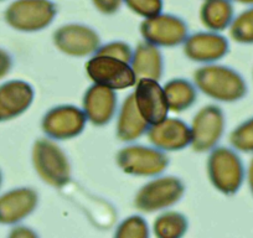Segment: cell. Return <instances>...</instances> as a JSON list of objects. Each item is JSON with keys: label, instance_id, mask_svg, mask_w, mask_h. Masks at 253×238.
Wrapping results in <instances>:
<instances>
[{"label": "cell", "instance_id": "1", "mask_svg": "<svg viewBox=\"0 0 253 238\" xmlns=\"http://www.w3.org/2000/svg\"><path fill=\"white\" fill-rule=\"evenodd\" d=\"M196 87L210 98L226 103L242 99L247 83L236 70L222 65H206L194 74Z\"/></svg>", "mask_w": 253, "mask_h": 238}, {"label": "cell", "instance_id": "2", "mask_svg": "<svg viewBox=\"0 0 253 238\" xmlns=\"http://www.w3.org/2000/svg\"><path fill=\"white\" fill-rule=\"evenodd\" d=\"M208 175L211 184L223 195H235L246 179V169L237 150L217 147L208 159Z\"/></svg>", "mask_w": 253, "mask_h": 238}, {"label": "cell", "instance_id": "3", "mask_svg": "<svg viewBox=\"0 0 253 238\" xmlns=\"http://www.w3.org/2000/svg\"><path fill=\"white\" fill-rule=\"evenodd\" d=\"M33 165L39 176L53 188H62L71 179L69 158L51 139L36 140L33 147Z\"/></svg>", "mask_w": 253, "mask_h": 238}, {"label": "cell", "instance_id": "4", "mask_svg": "<svg viewBox=\"0 0 253 238\" xmlns=\"http://www.w3.org/2000/svg\"><path fill=\"white\" fill-rule=\"evenodd\" d=\"M56 14L57 8L51 0H15L6 8L4 19L15 30L35 33L50 26Z\"/></svg>", "mask_w": 253, "mask_h": 238}, {"label": "cell", "instance_id": "5", "mask_svg": "<svg viewBox=\"0 0 253 238\" xmlns=\"http://www.w3.org/2000/svg\"><path fill=\"white\" fill-rule=\"evenodd\" d=\"M184 194L185 185L179 177H157L140 188L135 195L134 205L142 212L152 213L174 206Z\"/></svg>", "mask_w": 253, "mask_h": 238}, {"label": "cell", "instance_id": "6", "mask_svg": "<svg viewBox=\"0 0 253 238\" xmlns=\"http://www.w3.org/2000/svg\"><path fill=\"white\" fill-rule=\"evenodd\" d=\"M117 164L122 171L134 176H158L169 165V158L158 148L129 145L119 150Z\"/></svg>", "mask_w": 253, "mask_h": 238}, {"label": "cell", "instance_id": "7", "mask_svg": "<svg viewBox=\"0 0 253 238\" xmlns=\"http://www.w3.org/2000/svg\"><path fill=\"white\" fill-rule=\"evenodd\" d=\"M86 71L94 83L114 91L129 88L137 83V76L130 64L109 56L93 55L86 64Z\"/></svg>", "mask_w": 253, "mask_h": 238}, {"label": "cell", "instance_id": "8", "mask_svg": "<svg viewBox=\"0 0 253 238\" xmlns=\"http://www.w3.org/2000/svg\"><path fill=\"white\" fill-rule=\"evenodd\" d=\"M226 119L218 106H205L195 114L191 129V147L195 152L205 153L212 150L222 138Z\"/></svg>", "mask_w": 253, "mask_h": 238}, {"label": "cell", "instance_id": "9", "mask_svg": "<svg viewBox=\"0 0 253 238\" xmlns=\"http://www.w3.org/2000/svg\"><path fill=\"white\" fill-rule=\"evenodd\" d=\"M87 117L84 111L71 104L51 108L43 116L41 128L50 139L67 140L84 132Z\"/></svg>", "mask_w": 253, "mask_h": 238}, {"label": "cell", "instance_id": "10", "mask_svg": "<svg viewBox=\"0 0 253 238\" xmlns=\"http://www.w3.org/2000/svg\"><path fill=\"white\" fill-rule=\"evenodd\" d=\"M186 23L181 18L171 14H159L148 18L140 24V34L147 42L158 47H174L186 40Z\"/></svg>", "mask_w": 253, "mask_h": 238}, {"label": "cell", "instance_id": "11", "mask_svg": "<svg viewBox=\"0 0 253 238\" xmlns=\"http://www.w3.org/2000/svg\"><path fill=\"white\" fill-rule=\"evenodd\" d=\"M53 43L65 55L84 57L101 46V38L92 28L82 24H67L53 33Z\"/></svg>", "mask_w": 253, "mask_h": 238}, {"label": "cell", "instance_id": "12", "mask_svg": "<svg viewBox=\"0 0 253 238\" xmlns=\"http://www.w3.org/2000/svg\"><path fill=\"white\" fill-rule=\"evenodd\" d=\"M134 93L135 104L143 118L152 124L163 122L168 118L169 106L164 88L152 79H139Z\"/></svg>", "mask_w": 253, "mask_h": 238}, {"label": "cell", "instance_id": "13", "mask_svg": "<svg viewBox=\"0 0 253 238\" xmlns=\"http://www.w3.org/2000/svg\"><path fill=\"white\" fill-rule=\"evenodd\" d=\"M230 43L225 36L216 31H200L187 36L184 41V53L189 60L210 64L225 57Z\"/></svg>", "mask_w": 253, "mask_h": 238}, {"label": "cell", "instance_id": "14", "mask_svg": "<svg viewBox=\"0 0 253 238\" xmlns=\"http://www.w3.org/2000/svg\"><path fill=\"white\" fill-rule=\"evenodd\" d=\"M147 134L149 142L163 152L182 150L191 144L190 125L177 118H167L163 122L152 124Z\"/></svg>", "mask_w": 253, "mask_h": 238}, {"label": "cell", "instance_id": "15", "mask_svg": "<svg viewBox=\"0 0 253 238\" xmlns=\"http://www.w3.org/2000/svg\"><path fill=\"white\" fill-rule=\"evenodd\" d=\"M82 103L87 120L97 127L108 124L116 116L118 106L116 91L97 83L87 89Z\"/></svg>", "mask_w": 253, "mask_h": 238}, {"label": "cell", "instance_id": "16", "mask_svg": "<svg viewBox=\"0 0 253 238\" xmlns=\"http://www.w3.org/2000/svg\"><path fill=\"white\" fill-rule=\"evenodd\" d=\"M35 92L25 81L14 79L0 86V122H6L25 113L34 102Z\"/></svg>", "mask_w": 253, "mask_h": 238}, {"label": "cell", "instance_id": "17", "mask_svg": "<svg viewBox=\"0 0 253 238\" xmlns=\"http://www.w3.org/2000/svg\"><path fill=\"white\" fill-rule=\"evenodd\" d=\"M39 195L34 189L18 188L0 196V225H15L35 211Z\"/></svg>", "mask_w": 253, "mask_h": 238}, {"label": "cell", "instance_id": "18", "mask_svg": "<svg viewBox=\"0 0 253 238\" xmlns=\"http://www.w3.org/2000/svg\"><path fill=\"white\" fill-rule=\"evenodd\" d=\"M150 124L142 117L135 104L134 93L124 99L117 120V137L122 142H133L149 129Z\"/></svg>", "mask_w": 253, "mask_h": 238}, {"label": "cell", "instance_id": "19", "mask_svg": "<svg viewBox=\"0 0 253 238\" xmlns=\"http://www.w3.org/2000/svg\"><path fill=\"white\" fill-rule=\"evenodd\" d=\"M130 66L138 79H152L159 81L164 71V60L159 47L147 41L140 42L133 52Z\"/></svg>", "mask_w": 253, "mask_h": 238}, {"label": "cell", "instance_id": "20", "mask_svg": "<svg viewBox=\"0 0 253 238\" xmlns=\"http://www.w3.org/2000/svg\"><path fill=\"white\" fill-rule=\"evenodd\" d=\"M235 18L231 0H205L200 9V20L211 31H223L230 28Z\"/></svg>", "mask_w": 253, "mask_h": 238}, {"label": "cell", "instance_id": "21", "mask_svg": "<svg viewBox=\"0 0 253 238\" xmlns=\"http://www.w3.org/2000/svg\"><path fill=\"white\" fill-rule=\"evenodd\" d=\"M163 88L167 96L168 106L172 112H182L189 109L198 98L195 86L184 79H170Z\"/></svg>", "mask_w": 253, "mask_h": 238}, {"label": "cell", "instance_id": "22", "mask_svg": "<svg viewBox=\"0 0 253 238\" xmlns=\"http://www.w3.org/2000/svg\"><path fill=\"white\" fill-rule=\"evenodd\" d=\"M189 222L182 213L167 211L158 216L153 225V232L158 238H180L186 233Z\"/></svg>", "mask_w": 253, "mask_h": 238}, {"label": "cell", "instance_id": "23", "mask_svg": "<svg viewBox=\"0 0 253 238\" xmlns=\"http://www.w3.org/2000/svg\"><path fill=\"white\" fill-rule=\"evenodd\" d=\"M230 36L233 41L243 45L253 43V5L238 14L230 25Z\"/></svg>", "mask_w": 253, "mask_h": 238}, {"label": "cell", "instance_id": "24", "mask_svg": "<svg viewBox=\"0 0 253 238\" xmlns=\"http://www.w3.org/2000/svg\"><path fill=\"white\" fill-rule=\"evenodd\" d=\"M230 143L237 152L253 154V117L241 123L231 132Z\"/></svg>", "mask_w": 253, "mask_h": 238}, {"label": "cell", "instance_id": "25", "mask_svg": "<svg viewBox=\"0 0 253 238\" xmlns=\"http://www.w3.org/2000/svg\"><path fill=\"white\" fill-rule=\"evenodd\" d=\"M114 236L118 238H147L149 237V227L142 216L134 215L122 221Z\"/></svg>", "mask_w": 253, "mask_h": 238}, {"label": "cell", "instance_id": "26", "mask_svg": "<svg viewBox=\"0 0 253 238\" xmlns=\"http://www.w3.org/2000/svg\"><path fill=\"white\" fill-rule=\"evenodd\" d=\"M126 5L142 18L148 19L162 14L163 0H123Z\"/></svg>", "mask_w": 253, "mask_h": 238}, {"label": "cell", "instance_id": "27", "mask_svg": "<svg viewBox=\"0 0 253 238\" xmlns=\"http://www.w3.org/2000/svg\"><path fill=\"white\" fill-rule=\"evenodd\" d=\"M94 55H104L109 57L118 58L124 62L130 64L133 58V50L129 45L123 41H112V42L101 45Z\"/></svg>", "mask_w": 253, "mask_h": 238}, {"label": "cell", "instance_id": "28", "mask_svg": "<svg viewBox=\"0 0 253 238\" xmlns=\"http://www.w3.org/2000/svg\"><path fill=\"white\" fill-rule=\"evenodd\" d=\"M92 3L99 13L112 15L119 10L123 0H92Z\"/></svg>", "mask_w": 253, "mask_h": 238}, {"label": "cell", "instance_id": "29", "mask_svg": "<svg viewBox=\"0 0 253 238\" xmlns=\"http://www.w3.org/2000/svg\"><path fill=\"white\" fill-rule=\"evenodd\" d=\"M11 67H13V58L10 53L0 48V79H4L10 72Z\"/></svg>", "mask_w": 253, "mask_h": 238}, {"label": "cell", "instance_id": "30", "mask_svg": "<svg viewBox=\"0 0 253 238\" xmlns=\"http://www.w3.org/2000/svg\"><path fill=\"white\" fill-rule=\"evenodd\" d=\"M9 236L14 238H30V237H38V233L29 227L18 226V227H14L13 230H11V232L9 233Z\"/></svg>", "mask_w": 253, "mask_h": 238}, {"label": "cell", "instance_id": "31", "mask_svg": "<svg viewBox=\"0 0 253 238\" xmlns=\"http://www.w3.org/2000/svg\"><path fill=\"white\" fill-rule=\"evenodd\" d=\"M246 179H247L248 188H250L251 194H252L253 196V158L251 159L247 170H246Z\"/></svg>", "mask_w": 253, "mask_h": 238}, {"label": "cell", "instance_id": "32", "mask_svg": "<svg viewBox=\"0 0 253 238\" xmlns=\"http://www.w3.org/2000/svg\"><path fill=\"white\" fill-rule=\"evenodd\" d=\"M231 1H235V3L245 4V5H253V0H231Z\"/></svg>", "mask_w": 253, "mask_h": 238}, {"label": "cell", "instance_id": "33", "mask_svg": "<svg viewBox=\"0 0 253 238\" xmlns=\"http://www.w3.org/2000/svg\"><path fill=\"white\" fill-rule=\"evenodd\" d=\"M1 183H3V175H1V171H0V186H1Z\"/></svg>", "mask_w": 253, "mask_h": 238}, {"label": "cell", "instance_id": "34", "mask_svg": "<svg viewBox=\"0 0 253 238\" xmlns=\"http://www.w3.org/2000/svg\"><path fill=\"white\" fill-rule=\"evenodd\" d=\"M0 1H3V0H0Z\"/></svg>", "mask_w": 253, "mask_h": 238}]
</instances>
